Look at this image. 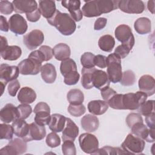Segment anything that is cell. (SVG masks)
Instances as JSON below:
<instances>
[{"instance_id":"ac0fdd59","label":"cell","mask_w":155,"mask_h":155,"mask_svg":"<svg viewBox=\"0 0 155 155\" xmlns=\"http://www.w3.org/2000/svg\"><path fill=\"white\" fill-rule=\"evenodd\" d=\"M0 119L1 121L6 124L18 119L17 107L12 104H7L0 111Z\"/></svg>"},{"instance_id":"f907efd6","label":"cell","mask_w":155,"mask_h":155,"mask_svg":"<svg viewBox=\"0 0 155 155\" xmlns=\"http://www.w3.org/2000/svg\"><path fill=\"white\" fill-rule=\"evenodd\" d=\"M141 121H143V119L139 113H131L126 117V123L130 128L136 122Z\"/></svg>"},{"instance_id":"2e32d148","label":"cell","mask_w":155,"mask_h":155,"mask_svg":"<svg viewBox=\"0 0 155 155\" xmlns=\"http://www.w3.org/2000/svg\"><path fill=\"white\" fill-rule=\"evenodd\" d=\"M61 4L63 7L67 8L70 12V15L74 21H80L83 17V14L80 9L81 1H62Z\"/></svg>"},{"instance_id":"e0dca14e","label":"cell","mask_w":155,"mask_h":155,"mask_svg":"<svg viewBox=\"0 0 155 155\" xmlns=\"http://www.w3.org/2000/svg\"><path fill=\"white\" fill-rule=\"evenodd\" d=\"M140 91L145 93L147 96H152L155 93V81L153 76L148 74L142 76L138 82Z\"/></svg>"},{"instance_id":"d6986e66","label":"cell","mask_w":155,"mask_h":155,"mask_svg":"<svg viewBox=\"0 0 155 155\" xmlns=\"http://www.w3.org/2000/svg\"><path fill=\"white\" fill-rule=\"evenodd\" d=\"M79 134V128L76 124L70 119L67 118L66 125L62 131V138L64 140L74 141L76 138Z\"/></svg>"},{"instance_id":"4316f807","label":"cell","mask_w":155,"mask_h":155,"mask_svg":"<svg viewBox=\"0 0 155 155\" xmlns=\"http://www.w3.org/2000/svg\"><path fill=\"white\" fill-rule=\"evenodd\" d=\"M53 51L55 59L61 61L69 58L71 54L70 47L64 43L56 44L53 47Z\"/></svg>"},{"instance_id":"4dcf8cb0","label":"cell","mask_w":155,"mask_h":155,"mask_svg":"<svg viewBox=\"0 0 155 155\" xmlns=\"http://www.w3.org/2000/svg\"><path fill=\"white\" fill-rule=\"evenodd\" d=\"M97 6L100 13H108L118 8L119 1L114 0H97Z\"/></svg>"},{"instance_id":"52a82bcc","label":"cell","mask_w":155,"mask_h":155,"mask_svg":"<svg viewBox=\"0 0 155 155\" xmlns=\"http://www.w3.org/2000/svg\"><path fill=\"white\" fill-rule=\"evenodd\" d=\"M116 39L122 43L127 45L131 49L134 45V37L133 35L131 28L125 24H121L117 26L114 31Z\"/></svg>"},{"instance_id":"9f6ffc18","label":"cell","mask_w":155,"mask_h":155,"mask_svg":"<svg viewBox=\"0 0 155 155\" xmlns=\"http://www.w3.org/2000/svg\"><path fill=\"white\" fill-rule=\"evenodd\" d=\"M94 64L99 68H105L107 67V57L101 54L95 56L94 59Z\"/></svg>"},{"instance_id":"d590c367","label":"cell","mask_w":155,"mask_h":155,"mask_svg":"<svg viewBox=\"0 0 155 155\" xmlns=\"http://www.w3.org/2000/svg\"><path fill=\"white\" fill-rule=\"evenodd\" d=\"M35 122L39 125L45 126L46 125H48L50 119V111H39L35 113Z\"/></svg>"},{"instance_id":"bcb514c9","label":"cell","mask_w":155,"mask_h":155,"mask_svg":"<svg viewBox=\"0 0 155 155\" xmlns=\"http://www.w3.org/2000/svg\"><path fill=\"white\" fill-rule=\"evenodd\" d=\"M62 151L64 155H76V149L73 141L64 140L62 145Z\"/></svg>"},{"instance_id":"484cf974","label":"cell","mask_w":155,"mask_h":155,"mask_svg":"<svg viewBox=\"0 0 155 155\" xmlns=\"http://www.w3.org/2000/svg\"><path fill=\"white\" fill-rule=\"evenodd\" d=\"M12 127L13 128L14 134L24 139L28 133L29 130V124H28L25 119H17L12 123Z\"/></svg>"},{"instance_id":"f546056e","label":"cell","mask_w":155,"mask_h":155,"mask_svg":"<svg viewBox=\"0 0 155 155\" xmlns=\"http://www.w3.org/2000/svg\"><path fill=\"white\" fill-rule=\"evenodd\" d=\"M134 27L137 33L145 35L151 32V22L148 18L141 17L134 22Z\"/></svg>"},{"instance_id":"8fae6325","label":"cell","mask_w":155,"mask_h":155,"mask_svg":"<svg viewBox=\"0 0 155 155\" xmlns=\"http://www.w3.org/2000/svg\"><path fill=\"white\" fill-rule=\"evenodd\" d=\"M9 28L11 31L16 35L24 34L28 28L27 21L22 16L19 14L13 15L8 20Z\"/></svg>"},{"instance_id":"4fadbf2b","label":"cell","mask_w":155,"mask_h":155,"mask_svg":"<svg viewBox=\"0 0 155 155\" xmlns=\"http://www.w3.org/2000/svg\"><path fill=\"white\" fill-rule=\"evenodd\" d=\"M92 83L93 87L101 91L110 86V81L105 71L94 68L92 73Z\"/></svg>"},{"instance_id":"3957f363","label":"cell","mask_w":155,"mask_h":155,"mask_svg":"<svg viewBox=\"0 0 155 155\" xmlns=\"http://www.w3.org/2000/svg\"><path fill=\"white\" fill-rule=\"evenodd\" d=\"M145 148V141L142 139L134 136L132 133L128 134L121 145V148L126 154H139Z\"/></svg>"},{"instance_id":"e7e4bbea","label":"cell","mask_w":155,"mask_h":155,"mask_svg":"<svg viewBox=\"0 0 155 155\" xmlns=\"http://www.w3.org/2000/svg\"><path fill=\"white\" fill-rule=\"evenodd\" d=\"M8 46V42L6 38L1 36V51L4 50Z\"/></svg>"},{"instance_id":"d4e9b609","label":"cell","mask_w":155,"mask_h":155,"mask_svg":"<svg viewBox=\"0 0 155 155\" xmlns=\"http://www.w3.org/2000/svg\"><path fill=\"white\" fill-rule=\"evenodd\" d=\"M88 110L94 115H102L104 114L108 108V105L105 101L94 100L88 104Z\"/></svg>"},{"instance_id":"44dd1931","label":"cell","mask_w":155,"mask_h":155,"mask_svg":"<svg viewBox=\"0 0 155 155\" xmlns=\"http://www.w3.org/2000/svg\"><path fill=\"white\" fill-rule=\"evenodd\" d=\"M41 74L42 80L47 84H53L54 82L57 73L55 67L50 63H47L42 66Z\"/></svg>"},{"instance_id":"cb8c5ba5","label":"cell","mask_w":155,"mask_h":155,"mask_svg":"<svg viewBox=\"0 0 155 155\" xmlns=\"http://www.w3.org/2000/svg\"><path fill=\"white\" fill-rule=\"evenodd\" d=\"M36 99V94L34 90L28 87L21 88L18 94V99L21 104H30Z\"/></svg>"},{"instance_id":"b9f144b4","label":"cell","mask_w":155,"mask_h":155,"mask_svg":"<svg viewBox=\"0 0 155 155\" xmlns=\"http://www.w3.org/2000/svg\"><path fill=\"white\" fill-rule=\"evenodd\" d=\"M14 131L12 125L5 124H0V139L11 140L13 138Z\"/></svg>"},{"instance_id":"7a4b0ae2","label":"cell","mask_w":155,"mask_h":155,"mask_svg":"<svg viewBox=\"0 0 155 155\" xmlns=\"http://www.w3.org/2000/svg\"><path fill=\"white\" fill-rule=\"evenodd\" d=\"M107 67L110 81L114 84L120 82L122 76L121 59L114 53L107 57Z\"/></svg>"},{"instance_id":"6125c7cd","label":"cell","mask_w":155,"mask_h":155,"mask_svg":"<svg viewBox=\"0 0 155 155\" xmlns=\"http://www.w3.org/2000/svg\"><path fill=\"white\" fill-rule=\"evenodd\" d=\"M154 112L150 114L149 115L145 116V122L147 125V126L149 127V128H153L154 129L155 127V124H154Z\"/></svg>"},{"instance_id":"e575fe53","label":"cell","mask_w":155,"mask_h":155,"mask_svg":"<svg viewBox=\"0 0 155 155\" xmlns=\"http://www.w3.org/2000/svg\"><path fill=\"white\" fill-rule=\"evenodd\" d=\"M77 71V65L74 60L70 58L62 61L60 65V71L61 74L64 76L66 74Z\"/></svg>"},{"instance_id":"836d02e7","label":"cell","mask_w":155,"mask_h":155,"mask_svg":"<svg viewBox=\"0 0 155 155\" xmlns=\"http://www.w3.org/2000/svg\"><path fill=\"white\" fill-rule=\"evenodd\" d=\"M93 69L94 68H82L81 70V84L85 89H91L93 87H94L92 83V73Z\"/></svg>"},{"instance_id":"f1b7e54d","label":"cell","mask_w":155,"mask_h":155,"mask_svg":"<svg viewBox=\"0 0 155 155\" xmlns=\"http://www.w3.org/2000/svg\"><path fill=\"white\" fill-rule=\"evenodd\" d=\"M82 12L83 15L87 18L96 17L101 15L98 8L97 0L87 1L82 8Z\"/></svg>"},{"instance_id":"6da1fadb","label":"cell","mask_w":155,"mask_h":155,"mask_svg":"<svg viewBox=\"0 0 155 155\" xmlns=\"http://www.w3.org/2000/svg\"><path fill=\"white\" fill-rule=\"evenodd\" d=\"M47 22L63 35L70 36L76 30V25L75 21L71 16L67 13H62L56 10L52 17L47 19Z\"/></svg>"},{"instance_id":"7402d4cb","label":"cell","mask_w":155,"mask_h":155,"mask_svg":"<svg viewBox=\"0 0 155 155\" xmlns=\"http://www.w3.org/2000/svg\"><path fill=\"white\" fill-rule=\"evenodd\" d=\"M66 119L64 116L55 113L51 115V119L48 124L49 128L55 133H59L63 131L66 124Z\"/></svg>"},{"instance_id":"8992f818","label":"cell","mask_w":155,"mask_h":155,"mask_svg":"<svg viewBox=\"0 0 155 155\" xmlns=\"http://www.w3.org/2000/svg\"><path fill=\"white\" fill-rule=\"evenodd\" d=\"M79 143L81 150L87 154H94L99 148L98 139L94 134L88 132L79 136Z\"/></svg>"},{"instance_id":"db71d44e","label":"cell","mask_w":155,"mask_h":155,"mask_svg":"<svg viewBox=\"0 0 155 155\" xmlns=\"http://www.w3.org/2000/svg\"><path fill=\"white\" fill-rule=\"evenodd\" d=\"M39 50L42 53L45 58V61H50L53 56V49L47 45H42L39 48Z\"/></svg>"},{"instance_id":"ffe728a7","label":"cell","mask_w":155,"mask_h":155,"mask_svg":"<svg viewBox=\"0 0 155 155\" xmlns=\"http://www.w3.org/2000/svg\"><path fill=\"white\" fill-rule=\"evenodd\" d=\"M81 124L85 131L88 133H91L97 130L99 122L98 118L94 114H87L81 119Z\"/></svg>"},{"instance_id":"7dc6e473","label":"cell","mask_w":155,"mask_h":155,"mask_svg":"<svg viewBox=\"0 0 155 155\" xmlns=\"http://www.w3.org/2000/svg\"><path fill=\"white\" fill-rule=\"evenodd\" d=\"M45 142L48 147L55 148L61 144V139L55 132L52 131L47 136Z\"/></svg>"},{"instance_id":"f35d334b","label":"cell","mask_w":155,"mask_h":155,"mask_svg":"<svg viewBox=\"0 0 155 155\" xmlns=\"http://www.w3.org/2000/svg\"><path fill=\"white\" fill-rule=\"evenodd\" d=\"M95 55L91 52H85L81 57V63L84 68H92L95 65L94 64V59Z\"/></svg>"},{"instance_id":"1f68e13d","label":"cell","mask_w":155,"mask_h":155,"mask_svg":"<svg viewBox=\"0 0 155 155\" xmlns=\"http://www.w3.org/2000/svg\"><path fill=\"white\" fill-rule=\"evenodd\" d=\"M115 45L114 38L110 35H105L100 37L98 41V45L100 49L104 51L111 52Z\"/></svg>"},{"instance_id":"7c38bea8","label":"cell","mask_w":155,"mask_h":155,"mask_svg":"<svg viewBox=\"0 0 155 155\" xmlns=\"http://www.w3.org/2000/svg\"><path fill=\"white\" fill-rule=\"evenodd\" d=\"M19 74L18 67L2 64L0 66V80L6 85L9 82L17 79Z\"/></svg>"},{"instance_id":"680465c9","label":"cell","mask_w":155,"mask_h":155,"mask_svg":"<svg viewBox=\"0 0 155 155\" xmlns=\"http://www.w3.org/2000/svg\"><path fill=\"white\" fill-rule=\"evenodd\" d=\"M0 154H2V155H4V154L5 155H17V152L13 146L9 145L8 143V145H7L6 146H5L4 147L2 148L0 150Z\"/></svg>"},{"instance_id":"9c48e42d","label":"cell","mask_w":155,"mask_h":155,"mask_svg":"<svg viewBox=\"0 0 155 155\" xmlns=\"http://www.w3.org/2000/svg\"><path fill=\"white\" fill-rule=\"evenodd\" d=\"M118 8L129 14H140L145 10L144 3L142 1L121 0L119 1Z\"/></svg>"},{"instance_id":"5b68a950","label":"cell","mask_w":155,"mask_h":155,"mask_svg":"<svg viewBox=\"0 0 155 155\" xmlns=\"http://www.w3.org/2000/svg\"><path fill=\"white\" fill-rule=\"evenodd\" d=\"M18 67L19 73L22 75H36L41 71L42 62L35 58L28 57L21 61Z\"/></svg>"},{"instance_id":"ab89813d","label":"cell","mask_w":155,"mask_h":155,"mask_svg":"<svg viewBox=\"0 0 155 155\" xmlns=\"http://www.w3.org/2000/svg\"><path fill=\"white\" fill-rule=\"evenodd\" d=\"M8 144L15 148L17 152V154H23L27 151V146L26 142H25L22 139H21L19 138H15L11 140Z\"/></svg>"},{"instance_id":"30bf717a","label":"cell","mask_w":155,"mask_h":155,"mask_svg":"<svg viewBox=\"0 0 155 155\" xmlns=\"http://www.w3.org/2000/svg\"><path fill=\"white\" fill-rule=\"evenodd\" d=\"M44 41V35L42 31L35 29L31 30L23 37V42L28 50H32L41 45Z\"/></svg>"},{"instance_id":"ee69618b","label":"cell","mask_w":155,"mask_h":155,"mask_svg":"<svg viewBox=\"0 0 155 155\" xmlns=\"http://www.w3.org/2000/svg\"><path fill=\"white\" fill-rule=\"evenodd\" d=\"M86 111L85 106L82 104L79 105H72L70 104L68 107V113L74 117H79L83 115Z\"/></svg>"},{"instance_id":"8d00e7d4","label":"cell","mask_w":155,"mask_h":155,"mask_svg":"<svg viewBox=\"0 0 155 155\" xmlns=\"http://www.w3.org/2000/svg\"><path fill=\"white\" fill-rule=\"evenodd\" d=\"M126 153L120 148L113 147L110 146H105L98 150L94 153V154H125Z\"/></svg>"},{"instance_id":"603a6c76","label":"cell","mask_w":155,"mask_h":155,"mask_svg":"<svg viewBox=\"0 0 155 155\" xmlns=\"http://www.w3.org/2000/svg\"><path fill=\"white\" fill-rule=\"evenodd\" d=\"M39 10L43 17L48 19L52 17L56 11L55 2L51 0L39 1Z\"/></svg>"},{"instance_id":"9a60e30c","label":"cell","mask_w":155,"mask_h":155,"mask_svg":"<svg viewBox=\"0 0 155 155\" xmlns=\"http://www.w3.org/2000/svg\"><path fill=\"white\" fill-rule=\"evenodd\" d=\"M14 11L18 13H30L38 9V4L35 1L14 0L12 2Z\"/></svg>"},{"instance_id":"f6af8a7d","label":"cell","mask_w":155,"mask_h":155,"mask_svg":"<svg viewBox=\"0 0 155 155\" xmlns=\"http://www.w3.org/2000/svg\"><path fill=\"white\" fill-rule=\"evenodd\" d=\"M18 111V119H25L32 113L31 106L26 104H21L17 107Z\"/></svg>"},{"instance_id":"c3c4849f","label":"cell","mask_w":155,"mask_h":155,"mask_svg":"<svg viewBox=\"0 0 155 155\" xmlns=\"http://www.w3.org/2000/svg\"><path fill=\"white\" fill-rule=\"evenodd\" d=\"M64 82L66 85H73L78 83L80 78V74L78 71L71 72L64 76Z\"/></svg>"},{"instance_id":"ba28073f","label":"cell","mask_w":155,"mask_h":155,"mask_svg":"<svg viewBox=\"0 0 155 155\" xmlns=\"http://www.w3.org/2000/svg\"><path fill=\"white\" fill-rule=\"evenodd\" d=\"M131 133L147 142H154V129L148 128L143 121L137 122L131 128Z\"/></svg>"},{"instance_id":"003e7915","label":"cell","mask_w":155,"mask_h":155,"mask_svg":"<svg viewBox=\"0 0 155 155\" xmlns=\"http://www.w3.org/2000/svg\"><path fill=\"white\" fill-rule=\"evenodd\" d=\"M0 84H1V87H2V90H1V95H2L3 94V93H4V88L5 87V85L4 84H3L1 82H0Z\"/></svg>"},{"instance_id":"74e56055","label":"cell","mask_w":155,"mask_h":155,"mask_svg":"<svg viewBox=\"0 0 155 155\" xmlns=\"http://www.w3.org/2000/svg\"><path fill=\"white\" fill-rule=\"evenodd\" d=\"M138 112L140 114L147 116L154 112V101L148 100L144 102L138 108Z\"/></svg>"},{"instance_id":"f5cc1de1","label":"cell","mask_w":155,"mask_h":155,"mask_svg":"<svg viewBox=\"0 0 155 155\" xmlns=\"http://www.w3.org/2000/svg\"><path fill=\"white\" fill-rule=\"evenodd\" d=\"M20 83L19 82V81L17 79L10 82L7 88L8 94L11 96H15L18 91L20 88Z\"/></svg>"},{"instance_id":"d6a6232c","label":"cell","mask_w":155,"mask_h":155,"mask_svg":"<svg viewBox=\"0 0 155 155\" xmlns=\"http://www.w3.org/2000/svg\"><path fill=\"white\" fill-rule=\"evenodd\" d=\"M67 99L70 104H82L84 100V95L82 91L79 89H71L68 92L67 94Z\"/></svg>"},{"instance_id":"be15d7a7","label":"cell","mask_w":155,"mask_h":155,"mask_svg":"<svg viewBox=\"0 0 155 155\" xmlns=\"http://www.w3.org/2000/svg\"><path fill=\"white\" fill-rule=\"evenodd\" d=\"M0 28H1V31H5V32H7L8 31V30L10 29L8 22H7V19L4 16H3L2 15L1 16Z\"/></svg>"},{"instance_id":"7bdbcfd3","label":"cell","mask_w":155,"mask_h":155,"mask_svg":"<svg viewBox=\"0 0 155 155\" xmlns=\"http://www.w3.org/2000/svg\"><path fill=\"white\" fill-rule=\"evenodd\" d=\"M123 94H114L107 103L108 106L115 110H123L122 105Z\"/></svg>"},{"instance_id":"5bb4252c","label":"cell","mask_w":155,"mask_h":155,"mask_svg":"<svg viewBox=\"0 0 155 155\" xmlns=\"http://www.w3.org/2000/svg\"><path fill=\"white\" fill-rule=\"evenodd\" d=\"M46 136V130L45 126L32 122L29 124V130L27 136L23 139L25 142L31 140H41Z\"/></svg>"},{"instance_id":"277c9868","label":"cell","mask_w":155,"mask_h":155,"mask_svg":"<svg viewBox=\"0 0 155 155\" xmlns=\"http://www.w3.org/2000/svg\"><path fill=\"white\" fill-rule=\"evenodd\" d=\"M147 99V95L141 91H138L134 93H129L123 94L122 105L123 110H136Z\"/></svg>"},{"instance_id":"681fc988","label":"cell","mask_w":155,"mask_h":155,"mask_svg":"<svg viewBox=\"0 0 155 155\" xmlns=\"http://www.w3.org/2000/svg\"><path fill=\"white\" fill-rule=\"evenodd\" d=\"M131 49L127 45L124 44H121L117 46L115 50L114 53L117 55L120 59L125 58L130 53Z\"/></svg>"},{"instance_id":"94428289","label":"cell","mask_w":155,"mask_h":155,"mask_svg":"<svg viewBox=\"0 0 155 155\" xmlns=\"http://www.w3.org/2000/svg\"><path fill=\"white\" fill-rule=\"evenodd\" d=\"M44 110H47V111H50V108L49 105L44 102H41L38 103L33 110V112L36 113L37 111H44Z\"/></svg>"},{"instance_id":"816d5d0a","label":"cell","mask_w":155,"mask_h":155,"mask_svg":"<svg viewBox=\"0 0 155 155\" xmlns=\"http://www.w3.org/2000/svg\"><path fill=\"white\" fill-rule=\"evenodd\" d=\"M14 11L12 2L8 1H0V12L4 15H10Z\"/></svg>"},{"instance_id":"11a10c76","label":"cell","mask_w":155,"mask_h":155,"mask_svg":"<svg viewBox=\"0 0 155 155\" xmlns=\"http://www.w3.org/2000/svg\"><path fill=\"white\" fill-rule=\"evenodd\" d=\"M116 93V91L110 87L101 91V94L105 102H108Z\"/></svg>"},{"instance_id":"6f0895ef","label":"cell","mask_w":155,"mask_h":155,"mask_svg":"<svg viewBox=\"0 0 155 155\" xmlns=\"http://www.w3.org/2000/svg\"><path fill=\"white\" fill-rule=\"evenodd\" d=\"M41 15V14L40 13V11L39 8H38L35 11L31 13L26 14V18L28 21L35 22H37L40 19Z\"/></svg>"},{"instance_id":"83f0119b","label":"cell","mask_w":155,"mask_h":155,"mask_svg":"<svg viewBox=\"0 0 155 155\" xmlns=\"http://www.w3.org/2000/svg\"><path fill=\"white\" fill-rule=\"evenodd\" d=\"M21 54V48L17 45H8L4 50L1 51V57L7 61L17 60L20 58Z\"/></svg>"},{"instance_id":"91938a15","label":"cell","mask_w":155,"mask_h":155,"mask_svg":"<svg viewBox=\"0 0 155 155\" xmlns=\"http://www.w3.org/2000/svg\"><path fill=\"white\" fill-rule=\"evenodd\" d=\"M107 22V19L105 18H97L94 24V28L95 30H101L103 29Z\"/></svg>"},{"instance_id":"60d3db41","label":"cell","mask_w":155,"mask_h":155,"mask_svg":"<svg viewBox=\"0 0 155 155\" xmlns=\"http://www.w3.org/2000/svg\"><path fill=\"white\" fill-rule=\"evenodd\" d=\"M120 84L124 86L133 85L136 82V76L132 70H127L122 73Z\"/></svg>"},{"instance_id":"03108f58","label":"cell","mask_w":155,"mask_h":155,"mask_svg":"<svg viewBox=\"0 0 155 155\" xmlns=\"http://www.w3.org/2000/svg\"><path fill=\"white\" fill-rule=\"evenodd\" d=\"M147 7H148V10L152 14H154V1H149L148 2Z\"/></svg>"}]
</instances>
